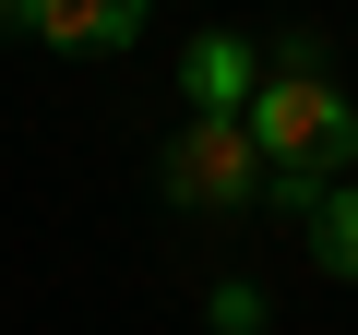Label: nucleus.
I'll return each mask as SVG.
<instances>
[{
    "label": "nucleus",
    "mask_w": 358,
    "mask_h": 335,
    "mask_svg": "<svg viewBox=\"0 0 358 335\" xmlns=\"http://www.w3.org/2000/svg\"><path fill=\"white\" fill-rule=\"evenodd\" d=\"M251 120V144H263V204H322V180H346V156H358V108L334 96V72L310 60V36H287L275 60H263V96L239 108Z\"/></svg>",
    "instance_id": "nucleus-1"
},
{
    "label": "nucleus",
    "mask_w": 358,
    "mask_h": 335,
    "mask_svg": "<svg viewBox=\"0 0 358 335\" xmlns=\"http://www.w3.org/2000/svg\"><path fill=\"white\" fill-rule=\"evenodd\" d=\"M155 180H167V204H192V216H239V204H263V144H251V120L239 108H192L179 120V144L155 156Z\"/></svg>",
    "instance_id": "nucleus-2"
},
{
    "label": "nucleus",
    "mask_w": 358,
    "mask_h": 335,
    "mask_svg": "<svg viewBox=\"0 0 358 335\" xmlns=\"http://www.w3.org/2000/svg\"><path fill=\"white\" fill-rule=\"evenodd\" d=\"M143 13H155V0H36V48H72V60L131 48V36H143Z\"/></svg>",
    "instance_id": "nucleus-3"
},
{
    "label": "nucleus",
    "mask_w": 358,
    "mask_h": 335,
    "mask_svg": "<svg viewBox=\"0 0 358 335\" xmlns=\"http://www.w3.org/2000/svg\"><path fill=\"white\" fill-rule=\"evenodd\" d=\"M179 96H192V108H251V96H263V48H239V36H192Z\"/></svg>",
    "instance_id": "nucleus-4"
},
{
    "label": "nucleus",
    "mask_w": 358,
    "mask_h": 335,
    "mask_svg": "<svg viewBox=\"0 0 358 335\" xmlns=\"http://www.w3.org/2000/svg\"><path fill=\"white\" fill-rule=\"evenodd\" d=\"M310 264H322V275H346V287H358V180H334V192H322V204H310Z\"/></svg>",
    "instance_id": "nucleus-5"
},
{
    "label": "nucleus",
    "mask_w": 358,
    "mask_h": 335,
    "mask_svg": "<svg viewBox=\"0 0 358 335\" xmlns=\"http://www.w3.org/2000/svg\"><path fill=\"white\" fill-rule=\"evenodd\" d=\"M215 335H263V287H215Z\"/></svg>",
    "instance_id": "nucleus-6"
},
{
    "label": "nucleus",
    "mask_w": 358,
    "mask_h": 335,
    "mask_svg": "<svg viewBox=\"0 0 358 335\" xmlns=\"http://www.w3.org/2000/svg\"><path fill=\"white\" fill-rule=\"evenodd\" d=\"M0 36H36V0H0Z\"/></svg>",
    "instance_id": "nucleus-7"
}]
</instances>
